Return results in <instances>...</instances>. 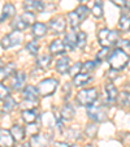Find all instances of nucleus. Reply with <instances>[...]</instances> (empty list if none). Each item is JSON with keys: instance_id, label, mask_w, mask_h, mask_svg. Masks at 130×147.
Masks as SVG:
<instances>
[{"instance_id": "f257e3e1", "label": "nucleus", "mask_w": 130, "mask_h": 147, "mask_svg": "<svg viewBox=\"0 0 130 147\" xmlns=\"http://www.w3.org/2000/svg\"><path fill=\"white\" fill-rule=\"evenodd\" d=\"M130 57L124 50L121 48H117L115 50L111 55L108 56V63H109V67L115 70H121L129 64Z\"/></svg>"}, {"instance_id": "f03ea898", "label": "nucleus", "mask_w": 130, "mask_h": 147, "mask_svg": "<svg viewBox=\"0 0 130 147\" xmlns=\"http://www.w3.org/2000/svg\"><path fill=\"white\" fill-rule=\"evenodd\" d=\"M90 11L86 5H79L78 8H75L73 12L68 13V21H69V25L73 30L78 29V26L86 20V17L89 16Z\"/></svg>"}, {"instance_id": "7ed1b4c3", "label": "nucleus", "mask_w": 130, "mask_h": 147, "mask_svg": "<svg viewBox=\"0 0 130 147\" xmlns=\"http://www.w3.org/2000/svg\"><path fill=\"white\" fill-rule=\"evenodd\" d=\"M119 31L116 30H109V29H102L98 34V40L103 47H112V46L116 45V42L119 40Z\"/></svg>"}, {"instance_id": "20e7f679", "label": "nucleus", "mask_w": 130, "mask_h": 147, "mask_svg": "<svg viewBox=\"0 0 130 147\" xmlns=\"http://www.w3.org/2000/svg\"><path fill=\"white\" fill-rule=\"evenodd\" d=\"M77 103L79 106H90L98 99V90L95 87L83 89L77 94Z\"/></svg>"}, {"instance_id": "39448f33", "label": "nucleus", "mask_w": 130, "mask_h": 147, "mask_svg": "<svg viewBox=\"0 0 130 147\" xmlns=\"http://www.w3.org/2000/svg\"><path fill=\"white\" fill-rule=\"evenodd\" d=\"M87 116L92 121H96V122H103L108 119L107 109L103 106H100V104H94V103L90 104L89 108H87Z\"/></svg>"}, {"instance_id": "423d86ee", "label": "nucleus", "mask_w": 130, "mask_h": 147, "mask_svg": "<svg viewBox=\"0 0 130 147\" xmlns=\"http://www.w3.org/2000/svg\"><path fill=\"white\" fill-rule=\"evenodd\" d=\"M57 81L55 78H47L39 82L38 85V92L42 96H50L55 92L56 87H57Z\"/></svg>"}, {"instance_id": "0eeeda50", "label": "nucleus", "mask_w": 130, "mask_h": 147, "mask_svg": "<svg viewBox=\"0 0 130 147\" xmlns=\"http://www.w3.org/2000/svg\"><path fill=\"white\" fill-rule=\"evenodd\" d=\"M22 34H21V31H12L11 34H8V35H5L3 38V43H1V46H3L4 48H12L14 47V46H18L21 42H22Z\"/></svg>"}, {"instance_id": "6e6552de", "label": "nucleus", "mask_w": 130, "mask_h": 147, "mask_svg": "<svg viewBox=\"0 0 130 147\" xmlns=\"http://www.w3.org/2000/svg\"><path fill=\"white\" fill-rule=\"evenodd\" d=\"M65 26H67V22H65L64 17L59 16L50 21V24H48V30L52 34H55V35L56 34H63L64 31H65Z\"/></svg>"}, {"instance_id": "1a4fd4ad", "label": "nucleus", "mask_w": 130, "mask_h": 147, "mask_svg": "<svg viewBox=\"0 0 130 147\" xmlns=\"http://www.w3.org/2000/svg\"><path fill=\"white\" fill-rule=\"evenodd\" d=\"M52 141V137L48 134H33L30 141L31 147H48Z\"/></svg>"}, {"instance_id": "9d476101", "label": "nucleus", "mask_w": 130, "mask_h": 147, "mask_svg": "<svg viewBox=\"0 0 130 147\" xmlns=\"http://www.w3.org/2000/svg\"><path fill=\"white\" fill-rule=\"evenodd\" d=\"M14 138L7 129H0V147H13Z\"/></svg>"}, {"instance_id": "9b49d317", "label": "nucleus", "mask_w": 130, "mask_h": 147, "mask_svg": "<svg viewBox=\"0 0 130 147\" xmlns=\"http://www.w3.org/2000/svg\"><path fill=\"white\" fill-rule=\"evenodd\" d=\"M24 8L26 12H43L44 4L40 0H25L24 1Z\"/></svg>"}, {"instance_id": "f8f14e48", "label": "nucleus", "mask_w": 130, "mask_h": 147, "mask_svg": "<svg viewBox=\"0 0 130 147\" xmlns=\"http://www.w3.org/2000/svg\"><path fill=\"white\" fill-rule=\"evenodd\" d=\"M24 99H25V102H33V103H38V89H36L35 86H31V85H29V86H26L25 89H24Z\"/></svg>"}, {"instance_id": "ddd939ff", "label": "nucleus", "mask_w": 130, "mask_h": 147, "mask_svg": "<svg viewBox=\"0 0 130 147\" xmlns=\"http://www.w3.org/2000/svg\"><path fill=\"white\" fill-rule=\"evenodd\" d=\"M26 83V74L24 72H17L14 73V77L12 80V89L18 91L21 90Z\"/></svg>"}, {"instance_id": "4468645a", "label": "nucleus", "mask_w": 130, "mask_h": 147, "mask_svg": "<svg viewBox=\"0 0 130 147\" xmlns=\"http://www.w3.org/2000/svg\"><path fill=\"white\" fill-rule=\"evenodd\" d=\"M69 68H70V59L68 57V56L61 57L60 60H57V63H56V70H57V73H60V74H67V73L69 72Z\"/></svg>"}, {"instance_id": "2eb2a0df", "label": "nucleus", "mask_w": 130, "mask_h": 147, "mask_svg": "<svg viewBox=\"0 0 130 147\" xmlns=\"http://www.w3.org/2000/svg\"><path fill=\"white\" fill-rule=\"evenodd\" d=\"M92 81V77L89 76L87 73H79V74H75L73 77V83H74V86L77 87H81V86H85L87 85L89 82Z\"/></svg>"}, {"instance_id": "dca6fc26", "label": "nucleus", "mask_w": 130, "mask_h": 147, "mask_svg": "<svg viewBox=\"0 0 130 147\" xmlns=\"http://www.w3.org/2000/svg\"><path fill=\"white\" fill-rule=\"evenodd\" d=\"M50 52L52 55H63L65 52V45L64 42L60 39H55L52 40V43L50 45Z\"/></svg>"}, {"instance_id": "f3484780", "label": "nucleus", "mask_w": 130, "mask_h": 147, "mask_svg": "<svg viewBox=\"0 0 130 147\" xmlns=\"http://www.w3.org/2000/svg\"><path fill=\"white\" fill-rule=\"evenodd\" d=\"M11 26H12V29H13V30H16V31H24V30H26V29H28L30 25L26 22L25 18H24L22 16H17L16 18L12 21Z\"/></svg>"}, {"instance_id": "a211bd4d", "label": "nucleus", "mask_w": 130, "mask_h": 147, "mask_svg": "<svg viewBox=\"0 0 130 147\" xmlns=\"http://www.w3.org/2000/svg\"><path fill=\"white\" fill-rule=\"evenodd\" d=\"M105 92H107V99L109 103H115L119 98V91H117L116 86L111 82H108L105 85Z\"/></svg>"}, {"instance_id": "6ab92c4d", "label": "nucleus", "mask_w": 130, "mask_h": 147, "mask_svg": "<svg viewBox=\"0 0 130 147\" xmlns=\"http://www.w3.org/2000/svg\"><path fill=\"white\" fill-rule=\"evenodd\" d=\"M73 117H74V108L72 104L67 103L60 111V119L65 120V121H70Z\"/></svg>"}, {"instance_id": "aec40b11", "label": "nucleus", "mask_w": 130, "mask_h": 147, "mask_svg": "<svg viewBox=\"0 0 130 147\" xmlns=\"http://www.w3.org/2000/svg\"><path fill=\"white\" fill-rule=\"evenodd\" d=\"M11 133H12V136H13L14 141H17V142H21L25 139V129L18 124H14L13 126H12Z\"/></svg>"}, {"instance_id": "412c9836", "label": "nucleus", "mask_w": 130, "mask_h": 147, "mask_svg": "<svg viewBox=\"0 0 130 147\" xmlns=\"http://www.w3.org/2000/svg\"><path fill=\"white\" fill-rule=\"evenodd\" d=\"M46 33H47V26L44 24L42 22H36L33 25V29H31V34L35 36L36 39L38 38H42V36H44Z\"/></svg>"}, {"instance_id": "4be33fe9", "label": "nucleus", "mask_w": 130, "mask_h": 147, "mask_svg": "<svg viewBox=\"0 0 130 147\" xmlns=\"http://www.w3.org/2000/svg\"><path fill=\"white\" fill-rule=\"evenodd\" d=\"M14 73H16V65L13 63H9L0 69V80H7Z\"/></svg>"}, {"instance_id": "5701e85b", "label": "nucleus", "mask_w": 130, "mask_h": 147, "mask_svg": "<svg viewBox=\"0 0 130 147\" xmlns=\"http://www.w3.org/2000/svg\"><path fill=\"white\" fill-rule=\"evenodd\" d=\"M14 13H16V8H14L13 4H11V3L5 4L3 8V13L0 16V22H4V20H8L9 17H12Z\"/></svg>"}, {"instance_id": "b1692460", "label": "nucleus", "mask_w": 130, "mask_h": 147, "mask_svg": "<svg viewBox=\"0 0 130 147\" xmlns=\"http://www.w3.org/2000/svg\"><path fill=\"white\" fill-rule=\"evenodd\" d=\"M75 38H77V33H69L65 35V50L73 51L75 48Z\"/></svg>"}, {"instance_id": "393cba45", "label": "nucleus", "mask_w": 130, "mask_h": 147, "mask_svg": "<svg viewBox=\"0 0 130 147\" xmlns=\"http://www.w3.org/2000/svg\"><path fill=\"white\" fill-rule=\"evenodd\" d=\"M51 61H52L51 55L39 56V57L36 59V67H39L40 69H47V68L51 65Z\"/></svg>"}, {"instance_id": "a878e982", "label": "nucleus", "mask_w": 130, "mask_h": 147, "mask_svg": "<svg viewBox=\"0 0 130 147\" xmlns=\"http://www.w3.org/2000/svg\"><path fill=\"white\" fill-rule=\"evenodd\" d=\"M22 119L26 124H34L38 119V115L34 109H26V111L22 112Z\"/></svg>"}, {"instance_id": "bb28decb", "label": "nucleus", "mask_w": 130, "mask_h": 147, "mask_svg": "<svg viewBox=\"0 0 130 147\" xmlns=\"http://www.w3.org/2000/svg\"><path fill=\"white\" fill-rule=\"evenodd\" d=\"M87 43V34L85 31H79L77 33V38H75V47H78L79 50H83L86 47Z\"/></svg>"}, {"instance_id": "cd10ccee", "label": "nucleus", "mask_w": 130, "mask_h": 147, "mask_svg": "<svg viewBox=\"0 0 130 147\" xmlns=\"http://www.w3.org/2000/svg\"><path fill=\"white\" fill-rule=\"evenodd\" d=\"M119 28L121 31H129L130 30V16L122 14L119 21Z\"/></svg>"}, {"instance_id": "c85d7f7f", "label": "nucleus", "mask_w": 130, "mask_h": 147, "mask_svg": "<svg viewBox=\"0 0 130 147\" xmlns=\"http://www.w3.org/2000/svg\"><path fill=\"white\" fill-rule=\"evenodd\" d=\"M16 106H17V103L12 96H7L5 99H4V104H3L4 112H12L16 108Z\"/></svg>"}, {"instance_id": "c756f323", "label": "nucleus", "mask_w": 130, "mask_h": 147, "mask_svg": "<svg viewBox=\"0 0 130 147\" xmlns=\"http://www.w3.org/2000/svg\"><path fill=\"white\" fill-rule=\"evenodd\" d=\"M91 12H92V14H94L96 18H102L103 17V1L102 0H96V1H95Z\"/></svg>"}, {"instance_id": "7c9ffc66", "label": "nucleus", "mask_w": 130, "mask_h": 147, "mask_svg": "<svg viewBox=\"0 0 130 147\" xmlns=\"http://www.w3.org/2000/svg\"><path fill=\"white\" fill-rule=\"evenodd\" d=\"M98 64H99L98 61H86V63H83V64H82L81 70H82L83 73H91L92 70L96 68Z\"/></svg>"}, {"instance_id": "2f4dec72", "label": "nucleus", "mask_w": 130, "mask_h": 147, "mask_svg": "<svg viewBox=\"0 0 130 147\" xmlns=\"http://www.w3.org/2000/svg\"><path fill=\"white\" fill-rule=\"evenodd\" d=\"M26 50L31 53V55H36L38 53V50H39V45L36 40H31L29 42L28 45H26Z\"/></svg>"}, {"instance_id": "473e14b6", "label": "nucleus", "mask_w": 130, "mask_h": 147, "mask_svg": "<svg viewBox=\"0 0 130 147\" xmlns=\"http://www.w3.org/2000/svg\"><path fill=\"white\" fill-rule=\"evenodd\" d=\"M7 96H9V89L0 82V99H5Z\"/></svg>"}, {"instance_id": "72a5a7b5", "label": "nucleus", "mask_w": 130, "mask_h": 147, "mask_svg": "<svg viewBox=\"0 0 130 147\" xmlns=\"http://www.w3.org/2000/svg\"><path fill=\"white\" fill-rule=\"evenodd\" d=\"M81 67H82V64H81V63H75V64L73 65V67H70V68H69V73L73 76V77H74V76H75V74H78V72L81 70Z\"/></svg>"}, {"instance_id": "f704fd0d", "label": "nucleus", "mask_w": 130, "mask_h": 147, "mask_svg": "<svg viewBox=\"0 0 130 147\" xmlns=\"http://www.w3.org/2000/svg\"><path fill=\"white\" fill-rule=\"evenodd\" d=\"M108 50H109V48H107V47H103V50L100 51L99 53H98V56H96V57H98V63H99V64H100V61H102L103 59L105 57V56H109V52H108Z\"/></svg>"}, {"instance_id": "c9c22d12", "label": "nucleus", "mask_w": 130, "mask_h": 147, "mask_svg": "<svg viewBox=\"0 0 130 147\" xmlns=\"http://www.w3.org/2000/svg\"><path fill=\"white\" fill-rule=\"evenodd\" d=\"M96 130H98V126L96 125H89L87 126V129H86V131H87V134H89L90 137H95V134H96Z\"/></svg>"}, {"instance_id": "e433bc0d", "label": "nucleus", "mask_w": 130, "mask_h": 147, "mask_svg": "<svg viewBox=\"0 0 130 147\" xmlns=\"http://www.w3.org/2000/svg\"><path fill=\"white\" fill-rule=\"evenodd\" d=\"M116 45H119V47L121 48H130V40H127V39H122V40H117Z\"/></svg>"}, {"instance_id": "4c0bfd02", "label": "nucleus", "mask_w": 130, "mask_h": 147, "mask_svg": "<svg viewBox=\"0 0 130 147\" xmlns=\"http://www.w3.org/2000/svg\"><path fill=\"white\" fill-rule=\"evenodd\" d=\"M113 4H116L117 7H121V8H124L125 4H126V0H111Z\"/></svg>"}, {"instance_id": "58836bf2", "label": "nucleus", "mask_w": 130, "mask_h": 147, "mask_svg": "<svg viewBox=\"0 0 130 147\" xmlns=\"http://www.w3.org/2000/svg\"><path fill=\"white\" fill-rule=\"evenodd\" d=\"M56 147H72L69 143H65V142H59L56 143Z\"/></svg>"}, {"instance_id": "ea45409f", "label": "nucleus", "mask_w": 130, "mask_h": 147, "mask_svg": "<svg viewBox=\"0 0 130 147\" xmlns=\"http://www.w3.org/2000/svg\"><path fill=\"white\" fill-rule=\"evenodd\" d=\"M125 7H126V8L129 9V12H130V0H126V4H125Z\"/></svg>"}, {"instance_id": "a19ab883", "label": "nucleus", "mask_w": 130, "mask_h": 147, "mask_svg": "<svg viewBox=\"0 0 130 147\" xmlns=\"http://www.w3.org/2000/svg\"><path fill=\"white\" fill-rule=\"evenodd\" d=\"M3 51H4V47H3L1 45H0V56L3 55Z\"/></svg>"}, {"instance_id": "79ce46f5", "label": "nucleus", "mask_w": 130, "mask_h": 147, "mask_svg": "<svg viewBox=\"0 0 130 147\" xmlns=\"http://www.w3.org/2000/svg\"><path fill=\"white\" fill-rule=\"evenodd\" d=\"M4 65H3V63H1V61H0V69H1V68H3Z\"/></svg>"}, {"instance_id": "37998d69", "label": "nucleus", "mask_w": 130, "mask_h": 147, "mask_svg": "<svg viewBox=\"0 0 130 147\" xmlns=\"http://www.w3.org/2000/svg\"><path fill=\"white\" fill-rule=\"evenodd\" d=\"M24 147H31V146H30V144H25V146H24Z\"/></svg>"}, {"instance_id": "c03bdc74", "label": "nucleus", "mask_w": 130, "mask_h": 147, "mask_svg": "<svg viewBox=\"0 0 130 147\" xmlns=\"http://www.w3.org/2000/svg\"><path fill=\"white\" fill-rule=\"evenodd\" d=\"M81 1H85V0H81Z\"/></svg>"}]
</instances>
